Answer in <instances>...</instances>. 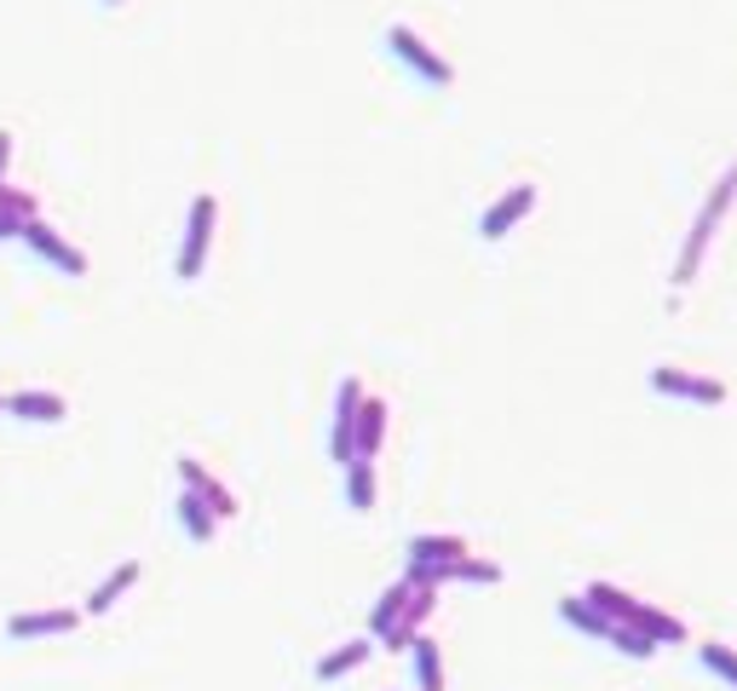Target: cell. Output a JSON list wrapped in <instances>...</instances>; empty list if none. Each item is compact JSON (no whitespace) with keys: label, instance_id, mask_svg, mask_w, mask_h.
Here are the masks:
<instances>
[{"label":"cell","instance_id":"6da1fadb","mask_svg":"<svg viewBox=\"0 0 737 691\" xmlns=\"http://www.w3.org/2000/svg\"><path fill=\"white\" fill-rule=\"evenodd\" d=\"M387 53H392L403 69H410L415 82H426V87H449V82H455V64H449L444 53H432V46L410 30V23H392V30H387Z\"/></svg>","mask_w":737,"mask_h":691},{"label":"cell","instance_id":"7a4b0ae2","mask_svg":"<svg viewBox=\"0 0 737 691\" xmlns=\"http://www.w3.org/2000/svg\"><path fill=\"white\" fill-rule=\"evenodd\" d=\"M214 225H219V202L214 196H196L191 202V219H185V242H180V283H196L202 266H208V248H214Z\"/></svg>","mask_w":737,"mask_h":691},{"label":"cell","instance_id":"3957f363","mask_svg":"<svg viewBox=\"0 0 737 691\" xmlns=\"http://www.w3.org/2000/svg\"><path fill=\"white\" fill-rule=\"evenodd\" d=\"M646 387L657 398H685V403H726V387L715 375H692V369H674V364H657L646 375Z\"/></svg>","mask_w":737,"mask_h":691},{"label":"cell","instance_id":"277c9868","mask_svg":"<svg viewBox=\"0 0 737 691\" xmlns=\"http://www.w3.org/2000/svg\"><path fill=\"white\" fill-rule=\"evenodd\" d=\"M358 409H364V387L358 380H340L335 427H328V455H335V467H351V461H358Z\"/></svg>","mask_w":737,"mask_h":691},{"label":"cell","instance_id":"5b68a950","mask_svg":"<svg viewBox=\"0 0 737 691\" xmlns=\"http://www.w3.org/2000/svg\"><path fill=\"white\" fill-rule=\"evenodd\" d=\"M530 208H537V185H513V191H501V196L490 202V208L478 214V237H485V242H501L507 230H513Z\"/></svg>","mask_w":737,"mask_h":691},{"label":"cell","instance_id":"8992f818","mask_svg":"<svg viewBox=\"0 0 737 691\" xmlns=\"http://www.w3.org/2000/svg\"><path fill=\"white\" fill-rule=\"evenodd\" d=\"M18 242H23V248H35L46 266H58V271H69V277H87V253H82V248H69V242H64L46 219H30Z\"/></svg>","mask_w":737,"mask_h":691},{"label":"cell","instance_id":"52a82bcc","mask_svg":"<svg viewBox=\"0 0 737 691\" xmlns=\"http://www.w3.org/2000/svg\"><path fill=\"white\" fill-rule=\"evenodd\" d=\"M75 623H82V611H69V605H58V611H18V617H7V639H58Z\"/></svg>","mask_w":737,"mask_h":691},{"label":"cell","instance_id":"ba28073f","mask_svg":"<svg viewBox=\"0 0 737 691\" xmlns=\"http://www.w3.org/2000/svg\"><path fill=\"white\" fill-rule=\"evenodd\" d=\"M139 571H144L139 559H121V565H116V571H110V576H105V582H98L93 594H87V605H82V611H87V617H105V611H116V600H121L127 587L139 582Z\"/></svg>","mask_w":737,"mask_h":691},{"label":"cell","instance_id":"9c48e42d","mask_svg":"<svg viewBox=\"0 0 737 691\" xmlns=\"http://www.w3.org/2000/svg\"><path fill=\"white\" fill-rule=\"evenodd\" d=\"M708 242H715V219H708V214H697V219H692V230H685L680 266H674V289L697 283V266H703V248H708Z\"/></svg>","mask_w":737,"mask_h":691},{"label":"cell","instance_id":"30bf717a","mask_svg":"<svg viewBox=\"0 0 737 691\" xmlns=\"http://www.w3.org/2000/svg\"><path fill=\"white\" fill-rule=\"evenodd\" d=\"M410 565H455V559H467L473 548L462 542V536H410Z\"/></svg>","mask_w":737,"mask_h":691},{"label":"cell","instance_id":"8fae6325","mask_svg":"<svg viewBox=\"0 0 737 691\" xmlns=\"http://www.w3.org/2000/svg\"><path fill=\"white\" fill-rule=\"evenodd\" d=\"M7 415L53 427V421H64V415H69V403H64L58 392H12V398H7Z\"/></svg>","mask_w":737,"mask_h":691},{"label":"cell","instance_id":"7c38bea8","mask_svg":"<svg viewBox=\"0 0 737 691\" xmlns=\"http://www.w3.org/2000/svg\"><path fill=\"white\" fill-rule=\"evenodd\" d=\"M410 594H415V587L398 576V582L387 587V594L375 600V611H369V639H387V634L398 628V617H403V605H410Z\"/></svg>","mask_w":737,"mask_h":691},{"label":"cell","instance_id":"4fadbf2b","mask_svg":"<svg viewBox=\"0 0 737 691\" xmlns=\"http://www.w3.org/2000/svg\"><path fill=\"white\" fill-rule=\"evenodd\" d=\"M582 600H588L599 617H611V623H633V611H640V600L622 594V587H611V582H588V587H582Z\"/></svg>","mask_w":737,"mask_h":691},{"label":"cell","instance_id":"5bb4252c","mask_svg":"<svg viewBox=\"0 0 737 691\" xmlns=\"http://www.w3.org/2000/svg\"><path fill=\"white\" fill-rule=\"evenodd\" d=\"M375 657V639H346L340 651H328V657H317V680L328 685V680H340V674H351V669H364V662Z\"/></svg>","mask_w":737,"mask_h":691},{"label":"cell","instance_id":"9a60e30c","mask_svg":"<svg viewBox=\"0 0 737 691\" xmlns=\"http://www.w3.org/2000/svg\"><path fill=\"white\" fill-rule=\"evenodd\" d=\"M559 617H565L576 634H594V639H605V646H611V634H617V623L611 617H599V611L582 600V594H571V600H559Z\"/></svg>","mask_w":737,"mask_h":691},{"label":"cell","instance_id":"2e32d148","mask_svg":"<svg viewBox=\"0 0 737 691\" xmlns=\"http://www.w3.org/2000/svg\"><path fill=\"white\" fill-rule=\"evenodd\" d=\"M173 514H180V525H185V536H191V542H214V507L208 501H202L196 490H180V501H173Z\"/></svg>","mask_w":737,"mask_h":691},{"label":"cell","instance_id":"e0dca14e","mask_svg":"<svg viewBox=\"0 0 737 691\" xmlns=\"http://www.w3.org/2000/svg\"><path fill=\"white\" fill-rule=\"evenodd\" d=\"M380 439H387V403L364 398V409H358V461H375Z\"/></svg>","mask_w":737,"mask_h":691},{"label":"cell","instance_id":"ac0fdd59","mask_svg":"<svg viewBox=\"0 0 737 691\" xmlns=\"http://www.w3.org/2000/svg\"><path fill=\"white\" fill-rule=\"evenodd\" d=\"M628 628H640L646 639H663V646H685V623L669 617V611H657V605H640Z\"/></svg>","mask_w":737,"mask_h":691},{"label":"cell","instance_id":"d6986e66","mask_svg":"<svg viewBox=\"0 0 737 691\" xmlns=\"http://www.w3.org/2000/svg\"><path fill=\"white\" fill-rule=\"evenodd\" d=\"M410 657H415V680H421V691H444V657H438V639H432V634H415Z\"/></svg>","mask_w":737,"mask_h":691},{"label":"cell","instance_id":"ffe728a7","mask_svg":"<svg viewBox=\"0 0 737 691\" xmlns=\"http://www.w3.org/2000/svg\"><path fill=\"white\" fill-rule=\"evenodd\" d=\"M346 507L351 514H369L375 507V461H351L346 467Z\"/></svg>","mask_w":737,"mask_h":691},{"label":"cell","instance_id":"44dd1931","mask_svg":"<svg viewBox=\"0 0 737 691\" xmlns=\"http://www.w3.org/2000/svg\"><path fill=\"white\" fill-rule=\"evenodd\" d=\"M731 202H737V156H731V168H726V173L715 179V191H708V202H703V214H708V219H715V225H720V219L731 214Z\"/></svg>","mask_w":737,"mask_h":691},{"label":"cell","instance_id":"7402d4cb","mask_svg":"<svg viewBox=\"0 0 737 691\" xmlns=\"http://www.w3.org/2000/svg\"><path fill=\"white\" fill-rule=\"evenodd\" d=\"M449 582H485V587H496L501 582V565H496V559H455V565H449Z\"/></svg>","mask_w":737,"mask_h":691},{"label":"cell","instance_id":"603a6c76","mask_svg":"<svg viewBox=\"0 0 737 691\" xmlns=\"http://www.w3.org/2000/svg\"><path fill=\"white\" fill-rule=\"evenodd\" d=\"M697 657H703L708 674H720L726 685H737V651L731 646H715V639H708V646H697Z\"/></svg>","mask_w":737,"mask_h":691},{"label":"cell","instance_id":"cb8c5ba5","mask_svg":"<svg viewBox=\"0 0 737 691\" xmlns=\"http://www.w3.org/2000/svg\"><path fill=\"white\" fill-rule=\"evenodd\" d=\"M611 646H617L622 657H651V651H657V639H646L640 628H628V623H617V634H611Z\"/></svg>","mask_w":737,"mask_h":691},{"label":"cell","instance_id":"d4e9b609","mask_svg":"<svg viewBox=\"0 0 737 691\" xmlns=\"http://www.w3.org/2000/svg\"><path fill=\"white\" fill-rule=\"evenodd\" d=\"M196 496H202V501H208V507H214V519H231V514H237V496H231V490H225V484H219V478H208V484H202V490H196Z\"/></svg>","mask_w":737,"mask_h":691},{"label":"cell","instance_id":"484cf974","mask_svg":"<svg viewBox=\"0 0 737 691\" xmlns=\"http://www.w3.org/2000/svg\"><path fill=\"white\" fill-rule=\"evenodd\" d=\"M0 208L18 214V219H41V214H35V196H30V191H12V185H0Z\"/></svg>","mask_w":737,"mask_h":691},{"label":"cell","instance_id":"4316f807","mask_svg":"<svg viewBox=\"0 0 737 691\" xmlns=\"http://www.w3.org/2000/svg\"><path fill=\"white\" fill-rule=\"evenodd\" d=\"M180 484L185 490H202V484H208V467H202L196 455H180Z\"/></svg>","mask_w":737,"mask_h":691},{"label":"cell","instance_id":"83f0119b","mask_svg":"<svg viewBox=\"0 0 737 691\" xmlns=\"http://www.w3.org/2000/svg\"><path fill=\"white\" fill-rule=\"evenodd\" d=\"M23 225H30V219H18V214L0 208V237H23Z\"/></svg>","mask_w":737,"mask_h":691},{"label":"cell","instance_id":"f1b7e54d","mask_svg":"<svg viewBox=\"0 0 737 691\" xmlns=\"http://www.w3.org/2000/svg\"><path fill=\"white\" fill-rule=\"evenodd\" d=\"M7 162H12V133L0 127V185H7Z\"/></svg>","mask_w":737,"mask_h":691},{"label":"cell","instance_id":"f546056e","mask_svg":"<svg viewBox=\"0 0 737 691\" xmlns=\"http://www.w3.org/2000/svg\"><path fill=\"white\" fill-rule=\"evenodd\" d=\"M0 415H7V398H0Z\"/></svg>","mask_w":737,"mask_h":691},{"label":"cell","instance_id":"4dcf8cb0","mask_svg":"<svg viewBox=\"0 0 737 691\" xmlns=\"http://www.w3.org/2000/svg\"><path fill=\"white\" fill-rule=\"evenodd\" d=\"M105 7H121V0H105Z\"/></svg>","mask_w":737,"mask_h":691}]
</instances>
